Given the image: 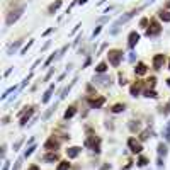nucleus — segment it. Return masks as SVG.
Returning a JSON list of instances; mask_svg holds the SVG:
<instances>
[{
  "mask_svg": "<svg viewBox=\"0 0 170 170\" xmlns=\"http://www.w3.org/2000/svg\"><path fill=\"white\" fill-rule=\"evenodd\" d=\"M169 85H170V80H169Z\"/></svg>",
  "mask_w": 170,
  "mask_h": 170,
  "instance_id": "30",
  "label": "nucleus"
},
{
  "mask_svg": "<svg viewBox=\"0 0 170 170\" xmlns=\"http://www.w3.org/2000/svg\"><path fill=\"white\" fill-rule=\"evenodd\" d=\"M148 134H150V131H145V133L141 134V139H146V138H148Z\"/></svg>",
  "mask_w": 170,
  "mask_h": 170,
  "instance_id": "26",
  "label": "nucleus"
},
{
  "mask_svg": "<svg viewBox=\"0 0 170 170\" xmlns=\"http://www.w3.org/2000/svg\"><path fill=\"white\" fill-rule=\"evenodd\" d=\"M56 158H58V155H56V153H49V155H46V157H44V160H46V162H54Z\"/></svg>",
  "mask_w": 170,
  "mask_h": 170,
  "instance_id": "16",
  "label": "nucleus"
},
{
  "mask_svg": "<svg viewBox=\"0 0 170 170\" xmlns=\"http://www.w3.org/2000/svg\"><path fill=\"white\" fill-rule=\"evenodd\" d=\"M66 153H68L70 158H75V157H77V155L80 153V148H78V146H73V148H70L68 151H66Z\"/></svg>",
  "mask_w": 170,
  "mask_h": 170,
  "instance_id": "12",
  "label": "nucleus"
},
{
  "mask_svg": "<svg viewBox=\"0 0 170 170\" xmlns=\"http://www.w3.org/2000/svg\"><path fill=\"white\" fill-rule=\"evenodd\" d=\"M128 145H129V148H131V151H133V153H141V150H143V148H141V145H139L134 138H129V139H128Z\"/></svg>",
  "mask_w": 170,
  "mask_h": 170,
  "instance_id": "5",
  "label": "nucleus"
},
{
  "mask_svg": "<svg viewBox=\"0 0 170 170\" xmlns=\"http://www.w3.org/2000/svg\"><path fill=\"white\" fill-rule=\"evenodd\" d=\"M158 17L163 22H170V12H167V10H160L158 12Z\"/></svg>",
  "mask_w": 170,
  "mask_h": 170,
  "instance_id": "10",
  "label": "nucleus"
},
{
  "mask_svg": "<svg viewBox=\"0 0 170 170\" xmlns=\"http://www.w3.org/2000/svg\"><path fill=\"white\" fill-rule=\"evenodd\" d=\"M167 7H170V0H169V2H167Z\"/></svg>",
  "mask_w": 170,
  "mask_h": 170,
  "instance_id": "29",
  "label": "nucleus"
},
{
  "mask_svg": "<svg viewBox=\"0 0 170 170\" xmlns=\"http://www.w3.org/2000/svg\"><path fill=\"white\" fill-rule=\"evenodd\" d=\"M163 61H165V56H163V54H157V56L153 58V68L160 70V66L163 65Z\"/></svg>",
  "mask_w": 170,
  "mask_h": 170,
  "instance_id": "7",
  "label": "nucleus"
},
{
  "mask_svg": "<svg viewBox=\"0 0 170 170\" xmlns=\"http://www.w3.org/2000/svg\"><path fill=\"white\" fill-rule=\"evenodd\" d=\"M60 7H61V0H56L54 4H51V5L48 7V12H49V14H54V12L58 10Z\"/></svg>",
  "mask_w": 170,
  "mask_h": 170,
  "instance_id": "9",
  "label": "nucleus"
},
{
  "mask_svg": "<svg viewBox=\"0 0 170 170\" xmlns=\"http://www.w3.org/2000/svg\"><path fill=\"white\" fill-rule=\"evenodd\" d=\"M134 70H136V73H138V75H145V73H146V65H145V63H138V66H136Z\"/></svg>",
  "mask_w": 170,
  "mask_h": 170,
  "instance_id": "13",
  "label": "nucleus"
},
{
  "mask_svg": "<svg viewBox=\"0 0 170 170\" xmlns=\"http://www.w3.org/2000/svg\"><path fill=\"white\" fill-rule=\"evenodd\" d=\"M141 9H143V7H138V9H133V10H129L128 14H124L122 17H119V19H117V21L114 22V26H112V32H117V27H119V26H122L124 22H128L129 19H131V17L134 16V14H138V12L141 10Z\"/></svg>",
  "mask_w": 170,
  "mask_h": 170,
  "instance_id": "1",
  "label": "nucleus"
},
{
  "mask_svg": "<svg viewBox=\"0 0 170 170\" xmlns=\"http://www.w3.org/2000/svg\"><path fill=\"white\" fill-rule=\"evenodd\" d=\"M158 153H160V155H165V153H167V146H165L163 143L158 145Z\"/></svg>",
  "mask_w": 170,
  "mask_h": 170,
  "instance_id": "22",
  "label": "nucleus"
},
{
  "mask_svg": "<svg viewBox=\"0 0 170 170\" xmlns=\"http://www.w3.org/2000/svg\"><path fill=\"white\" fill-rule=\"evenodd\" d=\"M121 111H124V104H116L112 107V112H121Z\"/></svg>",
  "mask_w": 170,
  "mask_h": 170,
  "instance_id": "19",
  "label": "nucleus"
},
{
  "mask_svg": "<svg viewBox=\"0 0 170 170\" xmlns=\"http://www.w3.org/2000/svg\"><path fill=\"white\" fill-rule=\"evenodd\" d=\"M24 9H26V7L21 5V7H17V9H14V10L9 12V14H7V19H5V24H7V26H12V24H14V22H16L17 19L22 16Z\"/></svg>",
  "mask_w": 170,
  "mask_h": 170,
  "instance_id": "2",
  "label": "nucleus"
},
{
  "mask_svg": "<svg viewBox=\"0 0 170 170\" xmlns=\"http://www.w3.org/2000/svg\"><path fill=\"white\" fill-rule=\"evenodd\" d=\"M160 31H162L160 24L157 21H151L150 22V29L146 31V36H157V34H160Z\"/></svg>",
  "mask_w": 170,
  "mask_h": 170,
  "instance_id": "4",
  "label": "nucleus"
},
{
  "mask_svg": "<svg viewBox=\"0 0 170 170\" xmlns=\"http://www.w3.org/2000/svg\"><path fill=\"white\" fill-rule=\"evenodd\" d=\"M31 114H32V109H29V111H27V114L21 119V124H22V126H24V124L27 122V119H29V116H31Z\"/></svg>",
  "mask_w": 170,
  "mask_h": 170,
  "instance_id": "20",
  "label": "nucleus"
},
{
  "mask_svg": "<svg viewBox=\"0 0 170 170\" xmlns=\"http://www.w3.org/2000/svg\"><path fill=\"white\" fill-rule=\"evenodd\" d=\"M104 102H106V99H104V97H99L97 101H95V99H94V101H90V106L92 107H101Z\"/></svg>",
  "mask_w": 170,
  "mask_h": 170,
  "instance_id": "11",
  "label": "nucleus"
},
{
  "mask_svg": "<svg viewBox=\"0 0 170 170\" xmlns=\"http://www.w3.org/2000/svg\"><path fill=\"white\" fill-rule=\"evenodd\" d=\"M68 169H70V163H68V162H61V163L58 165V169H56V170H68Z\"/></svg>",
  "mask_w": 170,
  "mask_h": 170,
  "instance_id": "18",
  "label": "nucleus"
},
{
  "mask_svg": "<svg viewBox=\"0 0 170 170\" xmlns=\"http://www.w3.org/2000/svg\"><path fill=\"white\" fill-rule=\"evenodd\" d=\"M75 114V107H70V111H66L65 112V119H70V117Z\"/></svg>",
  "mask_w": 170,
  "mask_h": 170,
  "instance_id": "21",
  "label": "nucleus"
},
{
  "mask_svg": "<svg viewBox=\"0 0 170 170\" xmlns=\"http://www.w3.org/2000/svg\"><path fill=\"white\" fill-rule=\"evenodd\" d=\"M138 92H139V85H133V87H131V94L136 97L138 95Z\"/></svg>",
  "mask_w": 170,
  "mask_h": 170,
  "instance_id": "23",
  "label": "nucleus"
},
{
  "mask_svg": "<svg viewBox=\"0 0 170 170\" xmlns=\"http://www.w3.org/2000/svg\"><path fill=\"white\" fill-rule=\"evenodd\" d=\"M138 41H139V34L136 31H133L129 34V37H128V46H129V48H134V44Z\"/></svg>",
  "mask_w": 170,
  "mask_h": 170,
  "instance_id": "6",
  "label": "nucleus"
},
{
  "mask_svg": "<svg viewBox=\"0 0 170 170\" xmlns=\"http://www.w3.org/2000/svg\"><path fill=\"white\" fill-rule=\"evenodd\" d=\"M44 150H49V151H54V150H58V141L54 138H51L48 143L44 145Z\"/></svg>",
  "mask_w": 170,
  "mask_h": 170,
  "instance_id": "8",
  "label": "nucleus"
},
{
  "mask_svg": "<svg viewBox=\"0 0 170 170\" xmlns=\"http://www.w3.org/2000/svg\"><path fill=\"white\" fill-rule=\"evenodd\" d=\"M165 138L170 139V122H169V126L165 128Z\"/></svg>",
  "mask_w": 170,
  "mask_h": 170,
  "instance_id": "24",
  "label": "nucleus"
},
{
  "mask_svg": "<svg viewBox=\"0 0 170 170\" xmlns=\"http://www.w3.org/2000/svg\"><path fill=\"white\" fill-rule=\"evenodd\" d=\"M85 2H87V0H78V4H85Z\"/></svg>",
  "mask_w": 170,
  "mask_h": 170,
  "instance_id": "27",
  "label": "nucleus"
},
{
  "mask_svg": "<svg viewBox=\"0 0 170 170\" xmlns=\"http://www.w3.org/2000/svg\"><path fill=\"white\" fill-rule=\"evenodd\" d=\"M121 60H122L121 49H111V51H109V63H111L112 66H117V65L121 63Z\"/></svg>",
  "mask_w": 170,
  "mask_h": 170,
  "instance_id": "3",
  "label": "nucleus"
},
{
  "mask_svg": "<svg viewBox=\"0 0 170 170\" xmlns=\"http://www.w3.org/2000/svg\"><path fill=\"white\" fill-rule=\"evenodd\" d=\"M97 72H99V73H104V72H106V70H107V65L106 63H99V65H97Z\"/></svg>",
  "mask_w": 170,
  "mask_h": 170,
  "instance_id": "17",
  "label": "nucleus"
},
{
  "mask_svg": "<svg viewBox=\"0 0 170 170\" xmlns=\"http://www.w3.org/2000/svg\"><path fill=\"white\" fill-rule=\"evenodd\" d=\"M139 165H141V167H143V165H146V158H145V157H141V158H139Z\"/></svg>",
  "mask_w": 170,
  "mask_h": 170,
  "instance_id": "25",
  "label": "nucleus"
},
{
  "mask_svg": "<svg viewBox=\"0 0 170 170\" xmlns=\"http://www.w3.org/2000/svg\"><path fill=\"white\" fill-rule=\"evenodd\" d=\"M19 46H21V41H16V42H14V44L10 46V48H9V54H12L17 48H19Z\"/></svg>",
  "mask_w": 170,
  "mask_h": 170,
  "instance_id": "15",
  "label": "nucleus"
},
{
  "mask_svg": "<svg viewBox=\"0 0 170 170\" xmlns=\"http://www.w3.org/2000/svg\"><path fill=\"white\" fill-rule=\"evenodd\" d=\"M7 169H9V165L5 163V165H4V170H7Z\"/></svg>",
  "mask_w": 170,
  "mask_h": 170,
  "instance_id": "28",
  "label": "nucleus"
},
{
  "mask_svg": "<svg viewBox=\"0 0 170 170\" xmlns=\"http://www.w3.org/2000/svg\"><path fill=\"white\" fill-rule=\"evenodd\" d=\"M53 90H54V85H51L48 90H46V94H44V97H42V102H48L49 101V97H51V94H53Z\"/></svg>",
  "mask_w": 170,
  "mask_h": 170,
  "instance_id": "14",
  "label": "nucleus"
}]
</instances>
